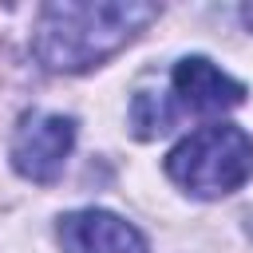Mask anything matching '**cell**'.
Masks as SVG:
<instances>
[{"instance_id":"8992f818","label":"cell","mask_w":253,"mask_h":253,"mask_svg":"<svg viewBox=\"0 0 253 253\" xmlns=\"http://www.w3.org/2000/svg\"><path fill=\"white\" fill-rule=\"evenodd\" d=\"M241 16H245V24H249V28H253V4H249V8H245V12H241Z\"/></svg>"},{"instance_id":"277c9868","label":"cell","mask_w":253,"mask_h":253,"mask_svg":"<svg viewBox=\"0 0 253 253\" xmlns=\"http://www.w3.org/2000/svg\"><path fill=\"white\" fill-rule=\"evenodd\" d=\"M245 103V83L225 75L206 55H186L170 67V107L178 115H221Z\"/></svg>"},{"instance_id":"3957f363","label":"cell","mask_w":253,"mask_h":253,"mask_svg":"<svg viewBox=\"0 0 253 253\" xmlns=\"http://www.w3.org/2000/svg\"><path fill=\"white\" fill-rule=\"evenodd\" d=\"M75 146V119L55 111H28L12 134V166L28 182H55Z\"/></svg>"},{"instance_id":"5b68a950","label":"cell","mask_w":253,"mask_h":253,"mask_svg":"<svg viewBox=\"0 0 253 253\" xmlns=\"http://www.w3.org/2000/svg\"><path fill=\"white\" fill-rule=\"evenodd\" d=\"M59 245L63 253H150L146 237L111 210L87 206L59 217Z\"/></svg>"},{"instance_id":"7a4b0ae2","label":"cell","mask_w":253,"mask_h":253,"mask_svg":"<svg viewBox=\"0 0 253 253\" xmlns=\"http://www.w3.org/2000/svg\"><path fill=\"white\" fill-rule=\"evenodd\" d=\"M166 178L194 198H225L253 178V138L233 123H206L166 154Z\"/></svg>"},{"instance_id":"6da1fadb","label":"cell","mask_w":253,"mask_h":253,"mask_svg":"<svg viewBox=\"0 0 253 253\" xmlns=\"http://www.w3.org/2000/svg\"><path fill=\"white\" fill-rule=\"evenodd\" d=\"M150 20H158V4L138 0H59L36 12L32 51L47 71H91L115 51H123Z\"/></svg>"}]
</instances>
